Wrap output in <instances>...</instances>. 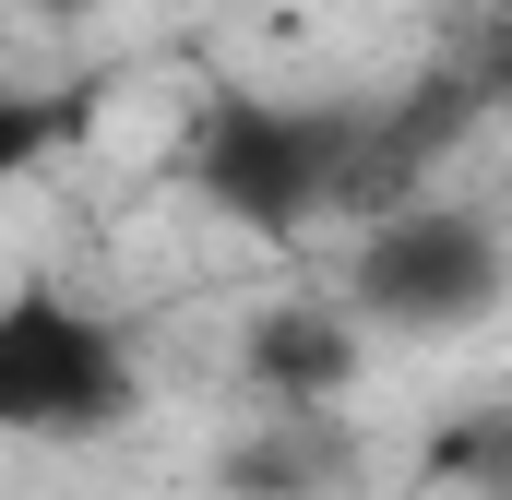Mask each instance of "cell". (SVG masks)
I'll use <instances>...</instances> for the list:
<instances>
[{
    "label": "cell",
    "instance_id": "277c9868",
    "mask_svg": "<svg viewBox=\"0 0 512 500\" xmlns=\"http://www.w3.org/2000/svg\"><path fill=\"white\" fill-rule=\"evenodd\" d=\"M477 120H501V108H489V84H477L465 60H441V72L393 84L382 108H358L346 215H358V227H393V215H417V179H429L441 155H465V131H477Z\"/></svg>",
    "mask_w": 512,
    "mask_h": 500
},
{
    "label": "cell",
    "instance_id": "52a82bcc",
    "mask_svg": "<svg viewBox=\"0 0 512 500\" xmlns=\"http://www.w3.org/2000/svg\"><path fill=\"white\" fill-rule=\"evenodd\" d=\"M429 477L441 489H477V500H512V405H465L429 429Z\"/></svg>",
    "mask_w": 512,
    "mask_h": 500
},
{
    "label": "cell",
    "instance_id": "30bf717a",
    "mask_svg": "<svg viewBox=\"0 0 512 500\" xmlns=\"http://www.w3.org/2000/svg\"><path fill=\"white\" fill-rule=\"evenodd\" d=\"M24 12H84V0H24Z\"/></svg>",
    "mask_w": 512,
    "mask_h": 500
},
{
    "label": "cell",
    "instance_id": "6da1fadb",
    "mask_svg": "<svg viewBox=\"0 0 512 500\" xmlns=\"http://www.w3.org/2000/svg\"><path fill=\"white\" fill-rule=\"evenodd\" d=\"M346 155H358V108H274V96H227L191 131V191L251 227V239H298L310 215L346 203Z\"/></svg>",
    "mask_w": 512,
    "mask_h": 500
},
{
    "label": "cell",
    "instance_id": "5b68a950",
    "mask_svg": "<svg viewBox=\"0 0 512 500\" xmlns=\"http://www.w3.org/2000/svg\"><path fill=\"white\" fill-rule=\"evenodd\" d=\"M239 370H251L286 417H310V405H334V393L358 381V322H346V310L286 298V310H262L251 334H239Z\"/></svg>",
    "mask_w": 512,
    "mask_h": 500
},
{
    "label": "cell",
    "instance_id": "3957f363",
    "mask_svg": "<svg viewBox=\"0 0 512 500\" xmlns=\"http://www.w3.org/2000/svg\"><path fill=\"white\" fill-rule=\"evenodd\" d=\"M346 298H358L370 322H393V334H465V322L501 298V239H489V215L417 203V215H393V227L358 239Z\"/></svg>",
    "mask_w": 512,
    "mask_h": 500
},
{
    "label": "cell",
    "instance_id": "ba28073f",
    "mask_svg": "<svg viewBox=\"0 0 512 500\" xmlns=\"http://www.w3.org/2000/svg\"><path fill=\"white\" fill-rule=\"evenodd\" d=\"M84 108H96L84 84L72 96H0V167H48V143L84 120Z\"/></svg>",
    "mask_w": 512,
    "mask_h": 500
},
{
    "label": "cell",
    "instance_id": "7a4b0ae2",
    "mask_svg": "<svg viewBox=\"0 0 512 500\" xmlns=\"http://www.w3.org/2000/svg\"><path fill=\"white\" fill-rule=\"evenodd\" d=\"M0 417L24 441H84L131 417V346L72 310L60 286H12L0 298Z\"/></svg>",
    "mask_w": 512,
    "mask_h": 500
},
{
    "label": "cell",
    "instance_id": "8992f818",
    "mask_svg": "<svg viewBox=\"0 0 512 500\" xmlns=\"http://www.w3.org/2000/svg\"><path fill=\"white\" fill-rule=\"evenodd\" d=\"M334 477H346V453H334V429H310V417L251 429V441L227 453V489H239V500H322Z\"/></svg>",
    "mask_w": 512,
    "mask_h": 500
},
{
    "label": "cell",
    "instance_id": "9c48e42d",
    "mask_svg": "<svg viewBox=\"0 0 512 500\" xmlns=\"http://www.w3.org/2000/svg\"><path fill=\"white\" fill-rule=\"evenodd\" d=\"M465 72L489 84V108H512V12H489V24L465 36Z\"/></svg>",
    "mask_w": 512,
    "mask_h": 500
}]
</instances>
